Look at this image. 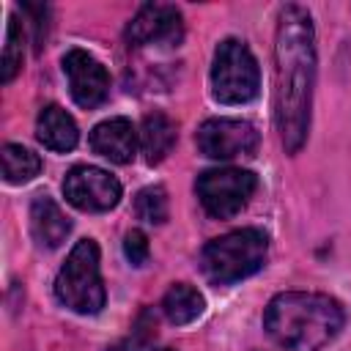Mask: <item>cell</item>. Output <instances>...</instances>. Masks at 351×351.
I'll return each mask as SVG.
<instances>
[{
  "label": "cell",
  "instance_id": "6da1fadb",
  "mask_svg": "<svg viewBox=\"0 0 351 351\" xmlns=\"http://www.w3.org/2000/svg\"><path fill=\"white\" fill-rule=\"evenodd\" d=\"M315 85V33L302 5H285L274 38V118L288 154H296L310 129Z\"/></svg>",
  "mask_w": 351,
  "mask_h": 351
},
{
  "label": "cell",
  "instance_id": "d6986e66",
  "mask_svg": "<svg viewBox=\"0 0 351 351\" xmlns=\"http://www.w3.org/2000/svg\"><path fill=\"white\" fill-rule=\"evenodd\" d=\"M148 252H151V247H148V236L143 230L134 228L123 236V255L132 266H143L148 261Z\"/></svg>",
  "mask_w": 351,
  "mask_h": 351
},
{
  "label": "cell",
  "instance_id": "ba28073f",
  "mask_svg": "<svg viewBox=\"0 0 351 351\" xmlns=\"http://www.w3.org/2000/svg\"><path fill=\"white\" fill-rule=\"evenodd\" d=\"M63 195L66 200L80 211H110L121 200V184L115 176H110L101 167L93 165H77L63 178Z\"/></svg>",
  "mask_w": 351,
  "mask_h": 351
},
{
  "label": "cell",
  "instance_id": "9a60e30c",
  "mask_svg": "<svg viewBox=\"0 0 351 351\" xmlns=\"http://www.w3.org/2000/svg\"><path fill=\"white\" fill-rule=\"evenodd\" d=\"M206 310V299L197 288L186 285V282H176L167 288V293L162 296V313L170 324L184 326L192 324L195 318H200Z\"/></svg>",
  "mask_w": 351,
  "mask_h": 351
},
{
  "label": "cell",
  "instance_id": "277c9868",
  "mask_svg": "<svg viewBox=\"0 0 351 351\" xmlns=\"http://www.w3.org/2000/svg\"><path fill=\"white\" fill-rule=\"evenodd\" d=\"M55 296L63 307L80 315H93L104 307L107 293L99 271V247L93 239H82L71 247L55 277Z\"/></svg>",
  "mask_w": 351,
  "mask_h": 351
},
{
  "label": "cell",
  "instance_id": "8992f818",
  "mask_svg": "<svg viewBox=\"0 0 351 351\" xmlns=\"http://www.w3.org/2000/svg\"><path fill=\"white\" fill-rule=\"evenodd\" d=\"M255 186H258V178L241 167H214V170L200 173L195 181V192L203 208L214 219L236 217L250 203Z\"/></svg>",
  "mask_w": 351,
  "mask_h": 351
},
{
  "label": "cell",
  "instance_id": "4fadbf2b",
  "mask_svg": "<svg viewBox=\"0 0 351 351\" xmlns=\"http://www.w3.org/2000/svg\"><path fill=\"white\" fill-rule=\"evenodd\" d=\"M36 137L44 148L49 151H58V154H66L77 145L80 140V132H77V123L74 118L58 107V104H47L38 118H36Z\"/></svg>",
  "mask_w": 351,
  "mask_h": 351
},
{
  "label": "cell",
  "instance_id": "8fae6325",
  "mask_svg": "<svg viewBox=\"0 0 351 351\" xmlns=\"http://www.w3.org/2000/svg\"><path fill=\"white\" fill-rule=\"evenodd\" d=\"M93 154L115 162V165H129L137 154V132L129 118H110L101 121L90 129L88 137Z\"/></svg>",
  "mask_w": 351,
  "mask_h": 351
},
{
  "label": "cell",
  "instance_id": "5b68a950",
  "mask_svg": "<svg viewBox=\"0 0 351 351\" xmlns=\"http://www.w3.org/2000/svg\"><path fill=\"white\" fill-rule=\"evenodd\" d=\"M261 71L250 47L239 38H222L211 63V96L219 104H247L258 96Z\"/></svg>",
  "mask_w": 351,
  "mask_h": 351
},
{
  "label": "cell",
  "instance_id": "e0dca14e",
  "mask_svg": "<svg viewBox=\"0 0 351 351\" xmlns=\"http://www.w3.org/2000/svg\"><path fill=\"white\" fill-rule=\"evenodd\" d=\"M134 214L148 225H162L167 219V192L165 186L154 184L137 192L134 197Z\"/></svg>",
  "mask_w": 351,
  "mask_h": 351
},
{
  "label": "cell",
  "instance_id": "9c48e42d",
  "mask_svg": "<svg viewBox=\"0 0 351 351\" xmlns=\"http://www.w3.org/2000/svg\"><path fill=\"white\" fill-rule=\"evenodd\" d=\"M60 63H63V74L69 80L71 99L80 107L93 110V107H99L107 99V93H110V74H107V69L93 55H88L85 49H69Z\"/></svg>",
  "mask_w": 351,
  "mask_h": 351
},
{
  "label": "cell",
  "instance_id": "7a4b0ae2",
  "mask_svg": "<svg viewBox=\"0 0 351 351\" xmlns=\"http://www.w3.org/2000/svg\"><path fill=\"white\" fill-rule=\"evenodd\" d=\"M343 321L337 299L307 291L277 293L263 313L269 337L285 351H321L343 329Z\"/></svg>",
  "mask_w": 351,
  "mask_h": 351
},
{
  "label": "cell",
  "instance_id": "52a82bcc",
  "mask_svg": "<svg viewBox=\"0 0 351 351\" xmlns=\"http://www.w3.org/2000/svg\"><path fill=\"white\" fill-rule=\"evenodd\" d=\"M197 151L208 159H236L252 156L258 148V132L241 118H208L195 134Z\"/></svg>",
  "mask_w": 351,
  "mask_h": 351
},
{
  "label": "cell",
  "instance_id": "7c38bea8",
  "mask_svg": "<svg viewBox=\"0 0 351 351\" xmlns=\"http://www.w3.org/2000/svg\"><path fill=\"white\" fill-rule=\"evenodd\" d=\"M69 230H71V222L60 211V206L49 195H36L30 203V233L36 244L44 250H55L66 241Z\"/></svg>",
  "mask_w": 351,
  "mask_h": 351
},
{
  "label": "cell",
  "instance_id": "5bb4252c",
  "mask_svg": "<svg viewBox=\"0 0 351 351\" xmlns=\"http://www.w3.org/2000/svg\"><path fill=\"white\" fill-rule=\"evenodd\" d=\"M176 143V123L165 112H148L140 126V151L148 165H159Z\"/></svg>",
  "mask_w": 351,
  "mask_h": 351
},
{
  "label": "cell",
  "instance_id": "2e32d148",
  "mask_svg": "<svg viewBox=\"0 0 351 351\" xmlns=\"http://www.w3.org/2000/svg\"><path fill=\"white\" fill-rule=\"evenodd\" d=\"M41 173V159L25 145H3V178L8 184H27Z\"/></svg>",
  "mask_w": 351,
  "mask_h": 351
},
{
  "label": "cell",
  "instance_id": "3957f363",
  "mask_svg": "<svg viewBox=\"0 0 351 351\" xmlns=\"http://www.w3.org/2000/svg\"><path fill=\"white\" fill-rule=\"evenodd\" d=\"M266 233L258 228H241L230 230L219 239H211L203 247L200 269L208 282L214 285H230L250 274H255L266 261Z\"/></svg>",
  "mask_w": 351,
  "mask_h": 351
},
{
  "label": "cell",
  "instance_id": "30bf717a",
  "mask_svg": "<svg viewBox=\"0 0 351 351\" xmlns=\"http://www.w3.org/2000/svg\"><path fill=\"white\" fill-rule=\"evenodd\" d=\"M184 36V22H181V11L176 5H162V3H148L143 5L129 27H126V38L134 47H148V44H178Z\"/></svg>",
  "mask_w": 351,
  "mask_h": 351
},
{
  "label": "cell",
  "instance_id": "ac0fdd59",
  "mask_svg": "<svg viewBox=\"0 0 351 351\" xmlns=\"http://www.w3.org/2000/svg\"><path fill=\"white\" fill-rule=\"evenodd\" d=\"M25 36H22V25L8 16V27H5V47H3V71H0V82H11L16 77V71L22 69V52H25Z\"/></svg>",
  "mask_w": 351,
  "mask_h": 351
},
{
  "label": "cell",
  "instance_id": "ffe728a7",
  "mask_svg": "<svg viewBox=\"0 0 351 351\" xmlns=\"http://www.w3.org/2000/svg\"><path fill=\"white\" fill-rule=\"evenodd\" d=\"M159 351H173V348H159Z\"/></svg>",
  "mask_w": 351,
  "mask_h": 351
}]
</instances>
